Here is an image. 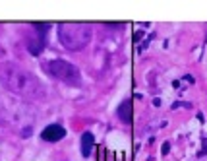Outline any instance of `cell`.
Segmentation results:
<instances>
[{"label":"cell","mask_w":207,"mask_h":161,"mask_svg":"<svg viewBox=\"0 0 207 161\" xmlns=\"http://www.w3.org/2000/svg\"><path fill=\"white\" fill-rule=\"evenodd\" d=\"M0 82L8 91L23 97V99L37 101V99H45L46 95L45 86L35 74L10 60L0 62Z\"/></svg>","instance_id":"6da1fadb"},{"label":"cell","mask_w":207,"mask_h":161,"mask_svg":"<svg viewBox=\"0 0 207 161\" xmlns=\"http://www.w3.org/2000/svg\"><path fill=\"white\" fill-rule=\"evenodd\" d=\"M31 25H33V27H35V29H37V31H49V29H51V23H31Z\"/></svg>","instance_id":"ba28073f"},{"label":"cell","mask_w":207,"mask_h":161,"mask_svg":"<svg viewBox=\"0 0 207 161\" xmlns=\"http://www.w3.org/2000/svg\"><path fill=\"white\" fill-rule=\"evenodd\" d=\"M43 68L51 74L52 78L68 83V86H74V88L81 86V74H79V70L74 64H70L68 60L56 58V60H51V62L43 64Z\"/></svg>","instance_id":"3957f363"},{"label":"cell","mask_w":207,"mask_h":161,"mask_svg":"<svg viewBox=\"0 0 207 161\" xmlns=\"http://www.w3.org/2000/svg\"><path fill=\"white\" fill-rule=\"evenodd\" d=\"M93 144H95V136H93L91 132H83L81 134V153H83V157L91 155Z\"/></svg>","instance_id":"8992f818"},{"label":"cell","mask_w":207,"mask_h":161,"mask_svg":"<svg viewBox=\"0 0 207 161\" xmlns=\"http://www.w3.org/2000/svg\"><path fill=\"white\" fill-rule=\"evenodd\" d=\"M168 152H170V144H168V142H165V144H163V153L166 155Z\"/></svg>","instance_id":"9c48e42d"},{"label":"cell","mask_w":207,"mask_h":161,"mask_svg":"<svg viewBox=\"0 0 207 161\" xmlns=\"http://www.w3.org/2000/svg\"><path fill=\"white\" fill-rule=\"evenodd\" d=\"M118 116H120L122 122H126V124L132 122V101H130V99H126V101L118 107Z\"/></svg>","instance_id":"52a82bcc"},{"label":"cell","mask_w":207,"mask_h":161,"mask_svg":"<svg viewBox=\"0 0 207 161\" xmlns=\"http://www.w3.org/2000/svg\"><path fill=\"white\" fill-rule=\"evenodd\" d=\"M93 29L89 23H60L58 25V41L62 43L64 49L76 52L81 51L91 43Z\"/></svg>","instance_id":"7a4b0ae2"},{"label":"cell","mask_w":207,"mask_h":161,"mask_svg":"<svg viewBox=\"0 0 207 161\" xmlns=\"http://www.w3.org/2000/svg\"><path fill=\"white\" fill-rule=\"evenodd\" d=\"M64 136H66V128L60 126V124H51L41 132V138L45 140V142H58V140H62Z\"/></svg>","instance_id":"277c9868"},{"label":"cell","mask_w":207,"mask_h":161,"mask_svg":"<svg viewBox=\"0 0 207 161\" xmlns=\"http://www.w3.org/2000/svg\"><path fill=\"white\" fill-rule=\"evenodd\" d=\"M45 47H46V41L43 39V37H33V39H29V43H27L29 52H31V55H35V56L41 55V52L45 51Z\"/></svg>","instance_id":"5b68a950"}]
</instances>
